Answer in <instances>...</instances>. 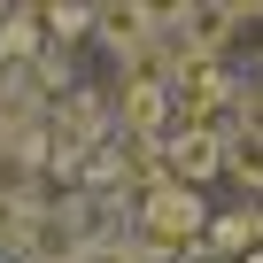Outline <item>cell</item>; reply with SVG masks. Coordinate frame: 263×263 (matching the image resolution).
Masks as SVG:
<instances>
[{
  "label": "cell",
  "instance_id": "6da1fadb",
  "mask_svg": "<svg viewBox=\"0 0 263 263\" xmlns=\"http://www.w3.org/2000/svg\"><path fill=\"white\" fill-rule=\"evenodd\" d=\"M201 224H209L201 194H194V186H178L171 171H163L155 186H140V232H147V255H178V248H194V240H201Z\"/></svg>",
  "mask_w": 263,
  "mask_h": 263
},
{
  "label": "cell",
  "instance_id": "7a4b0ae2",
  "mask_svg": "<svg viewBox=\"0 0 263 263\" xmlns=\"http://www.w3.org/2000/svg\"><path fill=\"white\" fill-rule=\"evenodd\" d=\"M163 163H171L178 186H201L209 171H224V140H217V132H171V140H163Z\"/></svg>",
  "mask_w": 263,
  "mask_h": 263
},
{
  "label": "cell",
  "instance_id": "3957f363",
  "mask_svg": "<svg viewBox=\"0 0 263 263\" xmlns=\"http://www.w3.org/2000/svg\"><path fill=\"white\" fill-rule=\"evenodd\" d=\"M224 171L240 186H263V132L255 124H232V140H224Z\"/></svg>",
  "mask_w": 263,
  "mask_h": 263
},
{
  "label": "cell",
  "instance_id": "277c9868",
  "mask_svg": "<svg viewBox=\"0 0 263 263\" xmlns=\"http://www.w3.org/2000/svg\"><path fill=\"white\" fill-rule=\"evenodd\" d=\"M217 248H255V255H263V217H248V209L224 217V224H217Z\"/></svg>",
  "mask_w": 263,
  "mask_h": 263
},
{
  "label": "cell",
  "instance_id": "5b68a950",
  "mask_svg": "<svg viewBox=\"0 0 263 263\" xmlns=\"http://www.w3.org/2000/svg\"><path fill=\"white\" fill-rule=\"evenodd\" d=\"M78 263H132V255H124V248H85Z\"/></svg>",
  "mask_w": 263,
  "mask_h": 263
}]
</instances>
